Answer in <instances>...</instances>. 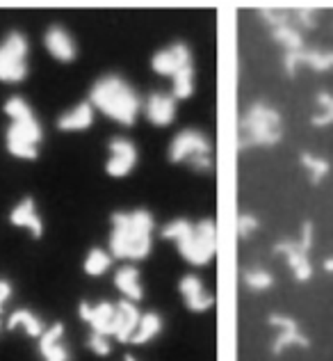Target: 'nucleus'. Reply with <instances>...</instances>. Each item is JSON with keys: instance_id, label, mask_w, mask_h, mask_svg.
I'll return each mask as SVG.
<instances>
[{"instance_id": "1a4fd4ad", "label": "nucleus", "mask_w": 333, "mask_h": 361, "mask_svg": "<svg viewBox=\"0 0 333 361\" xmlns=\"http://www.w3.org/2000/svg\"><path fill=\"white\" fill-rule=\"evenodd\" d=\"M268 322L277 329V336L272 341L274 357H281L290 348H301V350L310 348V338L303 334L301 325L292 316H288V313H270Z\"/></svg>"}, {"instance_id": "412c9836", "label": "nucleus", "mask_w": 333, "mask_h": 361, "mask_svg": "<svg viewBox=\"0 0 333 361\" xmlns=\"http://www.w3.org/2000/svg\"><path fill=\"white\" fill-rule=\"evenodd\" d=\"M94 117H96V110L92 108L89 101H82L78 106H73L71 110H66L57 117V128L64 133H82V130L92 128Z\"/></svg>"}, {"instance_id": "ddd939ff", "label": "nucleus", "mask_w": 333, "mask_h": 361, "mask_svg": "<svg viewBox=\"0 0 333 361\" xmlns=\"http://www.w3.org/2000/svg\"><path fill=\"white\" fill-rule=\"evenodd\" d=\"M78 316L82 322H87L94 334L114 336V325H117V304L110 300L87 302L82 300L78 304Z\"/></svg>"}, {"instance_id": "f704fd0d", "label": "nucleus", "mask_w": 333, "mask_h": 361, "mask_svg": "<svg viewBox=\"0 0 333 361\" xmlns=\"http://www.w3.org/2000/svg\"><path fill=\"white\" fill-rule=\"evenodd\" d=\"M12 295H14L12 281H7V279L0 277V313L5 311V304H7L9 300H12Z\"/></svg>"}, {"instance_id": "c756f323", "label": "nucleus", "mask_w": 333, "mask_h": 361, "mask_svg": "<svg viewBox=\"0 0 333 361\" xmlns=\"http://www.w3.org/2000/svg\"><path fill=\"white\" fill-rule=\"evenodd\" d=\"M192 226H194V222L189 220V217H174V220L167 222L163 229H160V235H163L165 240H174L178 245L180 240L187 238L189 231H192Z\"/></svg>"}, {"instance_id": "393cba45", "label": "nucleus", "mask_w": 333, "mask_h": 361, "mask_svg": "<svg viewBox=\"0 0 333 361\" xmlns=\"http://www.w3.org/2000/svg\"><path fill=\"white\" fill-rule=\"evenodd\" d=\"M299 165L306 169L313 185H320L331 174V160L313 154V151H299Z\"/></svg>"}, {"instance_id": "f257e3e1", "label": "nucleus", "mask_w": 333, "mask_h": 361, "mask_svg": "<svg viewBox=\"0 0 333 361\" xmlns=\"http://www.w3.org/2000/svg\"><path fill=\"white\" fill-rule=\"evenodd\" d=\"M153 229L156 217L146 208L132 211H114L110 215V238L108 250L112 259L137 263L153 252Z\"/></svg>"}, {"instance_id": "473e14b6", "label": "nucleus", "mask_w": 333, "mask_h": 361, "mask_svg": "<svg viewBox=\"0 0 333 361\" xmlns=\"http://www.w3.org/2000/svg\"><path fill=\"white\" fill-rule=\"evenodd\" d=\"M87 348L96 357H110L112 355V341H110V336L94 334V331H89V336H87Z\"/></svg>"}, {"instance_id": "c85d7f7f", "label": "nucleus", "mask_w": 333, "mask_h": 361, "mask_svg": "<svg viewBox=\"0 0 333 361\" xmlns=\"http://www.w3.org/2000/svg\"><path fill=\"white\" fill-rule=\"evenodd\" d=\"M196 90V71L194 66H187L180 73H176L174 78H171V97L176 101H187L189 97L194 94Z\"/></svg>"}, {"instance_id": "bb28decb", "label": "nucleus", "mask_w": 333, "mask_h": 361, "mask_svg": "<svg viewBox=\"0 0 333 361\" xmlns=\"http://www.w3.org/2000/svg\"><path fill=\"white\" fill-rule=\"evenodd\" d=\"M112 263H114V259L108 250H103V247H92L82 261V270L87 277H103L106 272H110Z\"/></svg>"}, {"instance_id": "9b49d317", "label": "nucleus", "mask_w": 333, "mask_h": 361, "mask_svg": "<svg viewBox=\"0 0 333 361\" xmlns=\"http://www.w3.org/2000/svg\"><path fill=\"white\" fill-rule=\"evenodd\" d=\"M139 163V149L130 137H112L108 142L106 174L110 178H126Z\"/></svg>"}, {"instance_id": "2eb2a0df", "label": "nucleus", "mask_w": 333, "mask_h": 361, "mask_svg": "<svg viewBox=\"0 0 333 361\" xmlns=\"http://www.w3.org/2000/svg\"><path fill=\"white\" fill-rule=\"evenodd\" d=\"M178 293L185 302V309L192 313H206V311H211L215 304V295L208 293L203 279L196 277L192 272H187L178 279Z\"/></svg>"}, {"instance_id": "f3484780", "label": "nucleus", "mask_w": 333, "mask_h": 361, "mask_svg": "<svg viewBox=\"0 0 333 361\" xmlns=\"http://www.w3.org/2000/svg\"><path fill=\"white\" fill-rule=\"evenodd\" d=\"M9 224L18 226V229H25L32 238H42L44 235V220H42L39 208H37L34 197L25 195L21 202L9 211Z\"/></svg>"}, {"instance_id": "6ab92c4d", "label": "nucleus", "mask_w": 333, "mask_h": 361, "mask_svg": "<svg viewBox=\"0 0 333 361\" xmlns=\"http://www.w3.org/2000/svg\"><path fill=\"white\" fill-rule=\"evenodd\" d=\"M142 320V311L135 302L119 300L117 302V325H114V336L119 343H130L132 334L137 331V325Z\"/></svg>"}, {"instance_id": "0eeeda50", "label": "nucleus", "mask_w": 333, "mask_h": 361, "mask_svg": "<svg viewBox=\"0 0 333 361\" xmlns=\"http://www.w3.org/2000/svg\"><path fill=\"white\" fill-rule=\"evenodd\" d=\"M201 156H213V145L211 137L199 128L180 130L167 149V160L171 165H189Z\"/></svg>"}, {"instance_id": "f03ea898", "label": "nucleus", "mask_w": 333, "mask_h": 361, "mask_svg": "<svg viewBox=\"0 0 333 361\" xmlns=\"http://www.w3.org/2000/svg\"><path fill=\"white\" fill-rule=\"evenodd\" d=\"M89 103L94 110L106 115L110 121L119 126H135V121L142 112L144 99L139 97L137 90L119 73H106L92 85Z\"/></svg>"}, {"instance_id": "39448f33", "label": "nucleus", "mask_w": 333, "mask_h": 361, "mask_svg": "<svg viewBox=\"0 0 333 361\" xmlns=\"http://www.w3.org/2000/svg\"><path fill=\"white\" fill-rule=\"evenodd\" d=\"M178 254L192 268H203L217 254V224L215 220H199L194 222L192 231L185 240H180Z\"/></svg>"}, {"instance_id": "72a5a7b5", "label": "nucleus", "mask_w": 333, "mask_h": 361, "mask_svg": "<svg viewBox=\"0 0 333 361\" xmlns=\"http://www.w3.org/2000/svg\"><path fill=\"white\" fill-rule=\"evenodd\" d=\"M297 240L301 243L303 250L310 252V250H313V245H315V224H313L310 220L301 222V226H299V238H297Z\"/></svg>"}, {"instance_id": "dca6fc26", "label": "nucleus", "mask_w": 333, "mask_h": 361, "mask_svg": "<svg viewBox=\"0 0 333 361\" xmlns=\"http://www.w3.org/2000/svg\"><path fill=\"white\" fill-rule=\"evenodd\" d=\"M44 46H46V51H49L51 58L62 62V64L73 62L75 58H78V46H75V39L71 37V32L60 23L49 25V30L44 32Z\"/></svg>"}, {"instance_id": "423d86ee", "label": "nucleus", "mask_w": 333, "mask_h": 361, "mask_svg": "<svg viewBox=\"0 0 333 361\" xmlns=\"http://www.w3.org/2000/svg\"><path fill=\"white\" fill-rule=\"evenodd\" d=\"M27 55H30V44L21 30H12L0 42V82H23L27 78Z\"/></svg>"}, {"instance_id": "6e6552de", "label": "nucleus", "mask_w": 333, "mask_h": 361, "mask_svg": "<svg viewBox=\"0 0 333 361\" xmlns=\"http://www.w3.org/2000/svg\"><path fill=\"white\" fill-rule=\"evenodd\" d=\"M281 66L288 78H297L299 71L310 69L315 73L333 71V49H301L281 55Z\"/></svg>"}, {"instance_id": "2f4dec72", "label": "nucleus", "mask_w": 333, "mask_h": 361, "mask_svg": "<svg viewBox=\"0 0 333 361\" xmlns=\"http://www.w3.org/2000/svg\"><path fill=\"white\" fill-rule=\"evenodd\" d=\"M263 226L260 222V217L256 215V213H240L237 215V235H240L242 240H249L253 238L256 233H258V229Z\"/></svg>"}, {"instance_id": "b1692460", "label": "nucleus", "mask_w": 333, "mask_h": 361, "mask_svg": "<svg viewBox=\"0 0 333 361\" xmlns=\"http://www.w3.org/2000/svg\"><path fill=\"white\" fill-rule=\"evenodd\" d=\"M165 327V320L160 313L156 311H146V313H142V320H139V325H137V331L132 334L130 338V343H135V345H146L151 343L153 338L160 336V331H163Z\"/></svg>"}, {"instance_id": "7c9ffc66", "label": "nucleus", "mask_w": 333, "mask_h": 361, "mask_svg": "<svg viewBox=\"0 0 333 361\" xmlns=\"http://www.w3.org/2000/svg\"><path fill=\"white\" fill-rule=\"evenodd\" d=\"M292 16V23L299 27V30H315V27L320 25V9L315 7H297L290 12Z\"/></svg>"}, {"instance_id": "cd10ccee", "label": "nucleus", "mask_w": 333, "mask_h": 361, "mask_svg": "<svg viewBox=\"0 0 333 361\" xmlns=\"http://www.w3.org/2000/svg\"><path fill=\"white\" fill-rule=\"evenodd\" d=\"M313 128H329L333 126V94L331 92H318L315 94V112L310 117Z\"/></svg>"}, {"instance_id": "f8f14e48", "label": "nucleus", "mask_w": 333, "mask_h": 361, "mask_svg": "<svg viewBox=\"0 0 333 361\" xmlns=\"http://www.w3.org/2000/svg\"><path fill=\"white\" fill-rule=\"evenodd\" d=\"M272 254L274 256H283L285 263H288L290 272H292V279L297 283H306V281L313 279V274H315V270H313V263L308 259L310 252L303 250L297 238L277 240L272 247Z\"/></svg>"}, {"instance_id": "7ed1b4c3", "label": "nucleus", "mask_w": 333, "mask_h": 361, "mask_svg": "<svg viewBox=\"0 0 333 361\" xmlns=\"http://www.w3.org/2000/svg\"><path fill=\"white\" fill-rule=\"evenodd\" d=\"M3 112L9 117L5 133V147L9 156L18 160H37L44 142V128L37 119L32 106L23 97H9L3 106Z\"/></svg>"}, {"instance_id": "aec40b11", "label": "nucleus", "mask_w": 333, "mask_h": 361, "mask_svg": "<svg viewBox=\"0 0 333 361\" xmlns=\"http://www.w3.org/2000/svg\"><path fill=\"white\" fill-rule=\"evenodd\" d=\"M114 286L128 302H142L144 300V286H142V274L135 263H126L114 272Z\"/></svg>"}, {"instance_id": "4c0bfd02", "label": "nucleus", "mask_w": 333, "mask_h": 361, "mask_svg": "<svg viewBox=\"0 0 333 361\" xmlns=\"http://www.w3.org/2000/svg\"><path fill=\"white\" fill-rule=\"evenodd\" d=\"M0 327H3V325H0Z\"/></svg>"}, {"instance_id": "4468645a", "label": "nucleus", "mask_w": 333, "mask_h": 361, "mask_svg": "<svg viewBox=\"0 0 333 361\" xmlns=\"http://www.w3.org/2000/svg\"><path fill=\"white\" fill-rule=\"evenodd\" d=\"M142 112H144L146 121L156 128H167L174 123L178 112V101L171 97L169 92H151L142 103Z\"/></svg>"}, {"instance_id": "e433bc0d", "label": "nucleus", "mask_w": 333, "mask_h": 361, "mask_svg": "<svg viewBox=\"0 0 333 361\" xmlns=\"http://www.w3.org/2000/svg\"><path fill=\"white\" fill-rule=\"evenodd\" d=\"M123 361H137V359L132 357V355H126V357H123Z\"/></svg>"}, {"instance_id": "9d476101", "label": "nucleus", "mask_w": 333, "mask_h": 361, "mask_svg": "<svg viewBox=\"0 0 333 361\" xmlns=\"http://www.w3.org/2000/svg\"><path fill=\"white\" fill-rule=\"evenodd\" d=\"M187 66H194L192 58V49H189L187 42H171L163 49H158L151 58V69L158 75H165V78H174L176 73H180Z\"/></svg>"}, {"instance_id": "a211bd4d", "label": "nucleus", "mask_w": 333, "mask_h": 361, "mask_svg": "<svg viewBox=\"0 0 333 361\" xmlns=\"http://www.w3.org/2000/svg\"><path fill=\"white\" fill-rule=\"evenodd\" d=\"M66 329L62 322H53L46 327L44 334L37 338L39 341V355L44 361H71V350L64 341Z\"/></svg>"}, {"instance_id": "5701e85b", "label": "nucleus", "mask_w": 333, "mask_h": 361, "mask_svg": "<svg viewBox=\"0 0 333 361\" xmlns=\"http://www.w3.org/2000/svg\"><path fill=\"white\" fill-rule=\"evenodd\" d=\"M7 329H23L30 338H39L46 331V325H44V320L37 316L34 311H30V309H16L12 316H9V320H7Z\"/></svg>"}, {"instance_id": "a878e982", "label": "nucleus", "mask_w": 333, "mask_h": 361, "mask_svg": "<svg viewBox=\"0 0 333 361\" xmlns=\"http://www.w3.org/2000/svg\"><path fill=\"white\" fill-rule=\"evenodd\" d=\"M242 286L251 293H268L274 288V274L268 268H260V265H249V268H242Z\"/></svg>"}, {"instance_id": "20e7f679", "label": "nucleus", "mask_w": 333, "mask_h": 361, "mask_svg": "<svg viewBox=\"0 0 333 361\" xmlns=\"http://www.w3.org/2000/svg\"><path fill=\"white\" fill-rule=\"evenodd\" d=\"M283 140V117L265 101H253L237 119V151L270 149Z\"/></svg>"}, {"instance_id": "c9c22d12", "label": "nucleus", "mask_w": 333, "mask_h": 361, "mask_svg": "<svg viewBox=\"0 0 333 361\" xmlns=\"http://www.w3.org/2000/svg\"><path fill=\"white\" fill-rule=\"evenodd\" d=\"M322 270H325L327 274H333V254L327 256V259L322 261Z\"/></svg>"}, {"instance_id": "4be33fe9", "label": "nucleus", "mask_w": 333, "mask_h": 361, "mask_svg": "<svg viewBox=\"0 0 333 361\" xmlns=\"http://www.w3.org/2000/svg\"><path fill=\"white\" fill-rule=\"evenodd\" d=\"M270 37L274 39V44H279L283 53H294V51H301L306 49V42H303V35L297 25L292 21L288 23H281L277 27H272L270 30Z\"/></svg>"}]
</instances>
